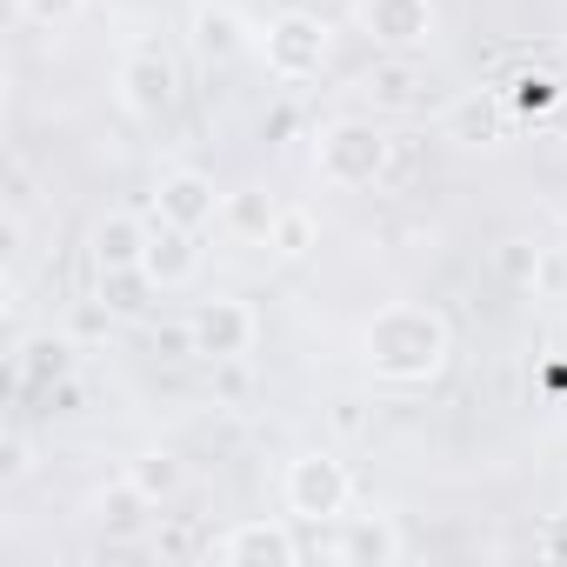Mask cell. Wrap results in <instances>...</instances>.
Listing matches in <instances>:
<instances>
[{
  "mask_svg": "<svg viewBox=\"0 0 567 567\" xmlns=\"http://www.w3.org/2000/svg\"><path fill=\"white\" fill-rule=\"evenodd\" d=\"M361 348H368V368L394 388H421L447 368L454 354V328L441 308H421V301H394L381 308L368 328H361Z\"/></svg>",
  "mask_w": 567,
  "mask_h": 567,
  "instance_id": "cell-1",
  "label": "cell"
},
{
  "mask_svg": "<svg viewBox=\"0 0 567 567\" xmlns=\"http://www.w3.org/2000/svg\"><path fill=\"white\" fill-rule=\"evenodd\" d=\"M315 167L328 187H381L394 174V134L374 121H328L315 141Z\"/></svg>",
  "mask_w": 567,
  "mask_h": 567,
  "instance_id": "cell-2",
  "label": "cell"
},
{
  "mask_svg": "<svg viewBox=\"0 0 567 567\" xmlns=\"http://www.w3.org/2000/svg\"><path fill=\"white\" fill-rule=\"evenodd\" d=\"M328 48H334L328 21L308 14V8L274 14L267 34H260V61H267V74H280V81H308V74H321V68H328Z\"/></svg>",
  "mask_w": 567,
  "mask_h": 567,
  "instance_id": "cell-3",
  "label": "cell"
},
{
  "mask_svg": "<svg viewBox=\"0 0 567 567\" xmlns=\"http://www.w3.org/2000/svg\"><path fill=\"white\" fill-rule=\"evenodd\" d=\"M280 494H288V514L295 520H341L348 501H354V481L334 454H295L288 461V481H280Z\"/></svg>",
  "mask_w": 567,
  "mask_h": 567,
  "instance_id": "cell-4",
  "label": "cell"
},
{
  "mask_svg": "<svg viewBox=\"0 0 567 567\" xmlns=\"http://www.w3.org/2000/svg\"><path fill=\"white\" fill-rule=\"evenodd\" d=\"M114 87H121L127 114L161 121V114H174V101H181V68H174V54H167V48L141 41V48H127V54H121Z\"/></svg>",
  "mask_w": 567,
  "mask_h": 567,
  "instance_id": "cell-5",
  "label": "cell"
},
{
  "mask_svg": "<svg viewBox=\"0 0 567 567\" xmlns=\"http://www.w3.org/2000/svg\"><path fill=\"white\" fill-rule=\"evenodd\" d=\"M187 334H194V354L200 361H247L254 354V341H260V315L240 301V295H214V301H200L194 315H187Z\"/></svg>",
  "mask_w": 567,
  "mask_h": 567,
  "instance_id": "cell-6",
  "label": "cell"
},
{
  "mask_svg": "<svg viewBox=\"0 0 567 567\" xmlns=\"http://www.w3.org/2000/svg\"><path fill=\"white\" fill-rule=\"evenodd\" d=\"M207 554L227 560V567H295L308 547L295 540V527H280V520H240L220 540H207Z\"/></svg>",
  "mask_w": 567,
  "mask_h": 567,
  "instance_id": "cell-7",
  "label": "cell"
},
{
  "mask_svg": "<svg viewBox=\"0 0 567 567\" xmlns=\"http://www.w3.org/2000/svg\"><path fill=\"white\" fill-rule=\"evenodd\" d=\"M361 28L388 54H414L434 41V0H361Z\"/></svg>",
  "mask_w": 567,
  "mask_h": 567,
  "instance_id": "cell-8",
  "label": "cell"
},
{
  "mask_svg": "<svg viewBox=\"0 0 567 567\" xmlns=\"http://www.w3.org/2000/svg\"><path fill=\"white\" fill-rule=\"evenodd\" d=\"M220 200H227V194H220L200 167H174V174L154 181V220H174V227H194V234L220 214Z\"/></svg>",
  "mask_w": 567,
  "mask_h": 567,
  "instance_id": "cell-9",
  "label": "cell"
},
{
  "mask_svg": "<svg viewBox=\"0 0 567 567\" xmlns=\"http://www.w3.org/2000/svg\"><path fill=\"white\" fill-rule=\"evenodd\" d=\"M401 554H408V534L388 514H341V534H334L341 567H394Z\"/></svg>",
  "mask_w": 567,
  "mask_h": 567,
  "instance_id": "cell-10",
  "label": "cell"
},
{
  "mask_svg": "<svg viewBox=\"0 0 567 567\" xmlns=\"http://www.w3.org/2000/svg\"><path fill=\"white\" fill-rule=\"evenodd\" d=\"M154 507H161V501H154L134 474H127V481H114V487H101V494L87 501V514H94V527H101L107 540H141Z\"/></svg>",
  "mask_w": 567,
  "mask_h": 567,
  "instance_id": "cell-11",
  "label": "cell"
},
{
  "mask_svg": "<svg viewBox=\"0 0 567 567\" xmlns=\"http://www.w3.org/2000/svg\"><path fill=\"white\" fill-rule=\"evenodd\" d=\"M147 274H154V288L167 295V288H187V280L200 274V247H194V227H174V220H154L147 227V260H141Z\"/></svg>",
  "mask_w": 567,
  "mask_h": 567,
  "instance_id": "cell-12",
  "label": "cell"
},
{
  "mask_svg": "<svg viewBox=\"0 0 567 567\" xmlns=\"http://www.w3.org/2000/svg\"><path fill=\"white\" fill-rule=\"evenodd\" d=\"M74 374V348L68 341H54V334H41V341H21V354H14V394L21 401H41L54 381H68Z\"/></svg>",
  "mask_w": 567,
  "mask_h": 567,
  "instance_id": "cell-13",
  "label": "cell"
},
{
  "mask_svg": "<svg viewBox=\"0 0 567 567\" xmlns=\"http://www.w3.org/2000/svg\"><path fill=\"white\" fill-rule=\"evenodd\" d=\"M507 134V107H501V94H461L454 101V114H447V141H461V147H494Z\"/></svg>",
  "mask_w": 567,
  "mask_h": 567,
  "instance_id": "cell-14",
  "label": "cell"
},
{
  "mask_svg": "<svg viewBox=\"0 0 567 567\" xmlns=\"http://www.w3.org/2000/svg\"><path fill=\"white\" fill-rule=\"evenodd\" d=\"M94 267L101 274H114V267H141L147 260V227L134 220V214H107V220H94Z\"/></svg>",
  "mask_w": 567,
  "mask_h": 567,
  "instance_id": "cell-15",
  "label": "cell"
},
{
  "mask_svg": "<svg viewBox=\"0 0 567 567\" xmlns=\"http://www.w3.org/2000/svg\"><path fill=\"white\" fill-rule=\"evenodd\" d=\"M220 220H227V234L267 247V234H274V220H280V200H267V187H234V194L220 200Z\"/></svg>",
  "mask_w": 567,
  "mask_h": 567,
  "instance_id": "cell-16",
  "label": "cell"
},
{
  "mask_svg": "<svg viewBox=\"0 0 567 567\" xmlns=\"http://www.w3.org/2000/svg\"><path fill=\"white\" fill-rule=\"evenodd\" d=\"M154 295H161V288H154L147 267H114V274H101V288H94V301H101L107 315H141Z\"/></svg>",
  "mask_w": 567,
  "mask_h": 567,
  "instance_id": "cell-17",
  "label": "cell"
},
{
  "mask_svg": "<svg viewBox=\"0 0 567 567\" xmlns=\"http://www.w3.org/2000/svg\"><path fill=\"white\" fill-rule=\"evenodd\" d=\"M321 247V220L308 214V207H280V220H274V234H267V254H280V260H308Z\"/></svg>",
  "mask_w": 567,
  "mask_h": 567,
  "instance_id": "cell-18",
  "label": "cell"
},
{
  "mask_svg": "<svg viewBox=\"0 0 567 567\" xmlns=\"http://www.w3.org/2000/svg\"><path fill=\"white\" fill-rule=\"evenodd\" d=\"M194 48H200L207 61H234V54L247 48L240 14H234V8H200V21H194Z\"/></svg>",
  "mask_w": 567,
  "mask_h": 567,
  "instance_id": "cell-19",
  "label": "cell"
},
{
  "mask_svg": "<svg viewBox=\"0 0 567 567\" xmlns=\"http://www.w3.org/2000/svg\"><path fill=\"white\" fill-rule=\"evenodd\" d=\"M154 501H174L181 494V481H187V467H181V454H167V447H147V454H134V467H127Z\"/></svg>",
  "mask_w": 567,
  "mask_h": 567,
  "instance_id": "cell-20",
  "label": "cell"
},
{
  "mask_svg": "<svg viewBox=\"0 0 567 567\" xmlns=\"http://www.w3.org/2000/svg\"><path fill=\"white\" fill-rule=\"evenodd\" d=\"M540 254H547V247H534V240H501V254H494V274L507 280V288H534Z\"/></svg>",
  "mask_w": 567,
  "mask_h": 567,
  "instance_id": "cell-21",
  "label": "cell"
},
{
  "mask_svg": "<svg viewBox=\"0 0 567 567\" xmlns=\"http://www.w3.org/2000/svg\"><path fill=\"white\" fill-rule=\"evenodd\" d=\"M554 101H560V87H554L547 74H520V81H514V107H520V114H547Z\"/></svg>",
  "mask_w": 567,
  "mask_h": 567,
  "instance_id": "cell-22",
  "label": "cell"
},
{
  "mask_svg": "<svg viewBox=\"0 0 567 567\" xmlns=\"http://www.w3.org/2000/svg\"><path fill=\"white\" fill-rule=\"evenodd\" d=\"M534 560L567 567V514H547V520H540V534H534Z\"/></svg>",
  "mask_w": 567,
  "mask_h": 567,
  "instance_id": "cell-23",
  "label": "cell"
},
{
  "mask_svg": "<svg viewBox=\"0 0 567 567\" xmlns=\"http://www.w3.org/2000/svg\"><path fill=\"white\" fill-rule=\"evenodd\" d=\"M14 8H21L34 28H68V21L87 8V0H14Z\"/></svg>",
  "mask_w": 567,
  "mask_h": 567,
  "instance_id": "cell-24",
  "label": "cell"
},
{
  "mask_svg": "<svg viewBox=\"0 0 567 567\" xmlns=\"http://www.w3.org/2000/svg\"><path fill=\"white\" fill-rule=\"evenodd\" d=\"M381 101H414V74L408 68H374V81H368Z\"/></svg>",
  "mask_w": 567,
  "mask_h": 567,
  "instance_id": "cell-25",
  "label": "cell"
},
{
  "mask_svg": "<svg viewBox=\"0 0 567 567\" xmlns=\"http://www.w3.org/2000/svg\"><path fill=\"white\" fill-rule=\"evenodd\" d=\"M41 401H48V414H81V401H87V394H81V381L68 374V381H54Z\"/></svg>",
  "mask_w": 567,
  "mask_h": 567,
  "instance_id": "cell-26",
  "label": "cell"
},
{
  "mask_svg": "<svg viewBox=\"0 0 567 567\" xmlns=\"http://www.w3.org/2000/svg\"><path fill=\"white\" fill-rule=\"evenodd\" d=\"M0 474H8V481L28 474V441H21V427H8V441H0Z\"/></svg>",
  "mask_w": 567,
  "mask_h": 567,
  "instance_id": "cell-27",
  "label": "cell"
},
{
  "mask_svg": "<svg viewBox=\"0 0 567 567\" xmlns=\"http://www.w3.org/2000/svg\"><path fill=\"white\" fill-rule=\"evenodd\" d=\"M554 288H567V260H560V254H540V274H534V295H554Z\"/></svg>",
  "mask_w": 567,
  "mask_h": 567,
  "instance_id": "cell-28",
  "label": "cell"
},
{
  "mask_svg": "<svg viewBox=\"0 0 567 567\" xmlns=\"http://www.w3.org/2000/svg\"><path fill=\"white\" fill-rule=\"evenodd\" d=\"M334 427H341V434H354V427H361V414H354V401H341V408H334Z\"/></svg>",
  "mask_w": 567,
  "mask_h": 567,
  "instance_id": "cell-29",
  "label": "cell"
},
{
  "mask_svg": "<svg viewBox=\"0 0 567 567\" xmlns=\"http://www.w3.org/2000/svg\"><path fill=\"white\" fill-rule=\"evenodd\" d=\"M554 214H560V227H567V194H560V200H554Z\"/></svg>",
  "mask_w": 567,
  "mask_h": 567,
  "instance_id": "cell-30",
  "label": "cell"
}]
</instances>
